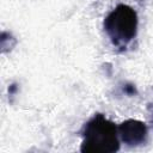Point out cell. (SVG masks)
I'll return each instance as SVG.
<instances>
[{
    "label": "cell",
    "instance_id": "obj_5",
    "mask_svg": "<svg viewBox=\"0 0 153 153\" xmlns=\"http://www.w3.org/2000/svg\"><path fill=\"white\" fill-rule=\"evenodd\" d=\"M16 91H17V86H16V84L11 85V86H10V88H8V92H10V93H14Z\"/></svg>",
    "mask_w": 153,
    "mask_h": 153
},
{
    "label": "cell",
    "instance_id": "obj_3",
    "mask_svg": "<svg viewBox=\"0 0 153 153\" xmlns=\"http://www.w3.org/2000/svg\"><path fill=\"white\" fill-rule=\"evenodd\" d=\"M118 135L123 143L129 147L145 145L148 137L147 126L139 120H127L118 127Z\"/></svg>",
    "mask_w": 153,
    "mask_h": 153
},
{
    "label": "cell",
    "instance_id": "obj_2",
    "mask_svg": "<svg viewBox=\"0 0 153 153\" xmlns=\"http://www.w3.org/2000/svg\"><path fill=\"white\" fill-rule=\"evenodd\" d=\"M137 14L130 6L117 5L104 19L103 26L114 47L123 50L136 37Z\"/></svg>",
    "mask_w": 153,
    "mask_h": 153
},
{
    "label": "cell",
    "instance_id": "obj_4",
    "mask_svg": "<svg viewBox=\"0 0 153 153\" xmlns=\"http://www.w3.org/2000/svg\"><path fill=\"white\" fill-rule=\"evenodd\" d=\"M123 92L128 96H134V94H136V88L133 84H126L123 87Z\"/></svg>",
    "mask_w": 153,
    "mask_h": 153
},
{
    "label": "cell",
    "instance_id": "obj_1",
    "mask_svg": "<svg viewBox=\"0 0 153 153\" xmlns=\"http://www.w3.org/2000/svg\"><path fill=\"white\" fill-rule=\"evenodd\" d=\"M120 149L116 126L102 114H96L82 129V153H114Z\"/></svg>",
    "mask_w": 153,
    "mask_h": 153
}]
</instances>
